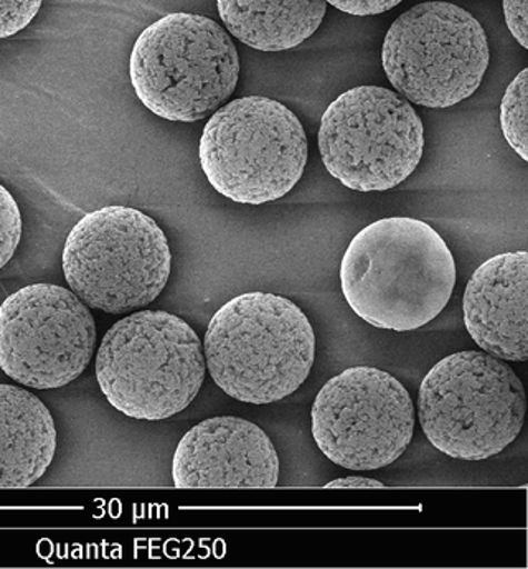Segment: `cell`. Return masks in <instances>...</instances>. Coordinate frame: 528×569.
<instances>
[{"instance_id":"6","label":"cell","mask_w":528,"mask_h":569,"mask_svg":"<svg viewBox=\"0 0 528 569\" xmlns=\"http://www.w3.org/2000/svg\"><path fill=\"white\" fill-rule=\"evenodd\" d=\"M199 156L220 196L263 206L288 196L301 180L308 138L291 109L269 98L247 97L213 112Z\"/></svg>"},{"instance_id":"18","label":"cell","mask_w":528,"mask_h":569,"mask_svg":"<svg viewBox=\"0 0 528 569\" xmlns=\"http://www.w3.org/2000/svg\"><path fill=\"white\" fill-rule=\"evenodd\" d=\"M43 0H0V40L26 29L42 7Z\"/></svg>"},{"instance_id":"7","label":"cell","mask_w":528,"mask_h":569,"mask_svg":"<svg viewBox=\"0 0 528 569\" xmlns=\"http://www.w3.org/2000/svg\"><path fill=\"white\" fill-rule=\"evenodd\" d=\"M61 261L71 291L106 313L155 302L172 268L159 224L136 208L119 206L84 214L68 234Z\"/></svg>"},{"instance_id":"20","label":"cell","mask_w":528,"mask_h":569,"mask_svg":"<svg viewBox=\"0 0 528 569\" xmlns=\"http://www.w3.org/2000/svg\"><path fill=\"white\" fill-rule=\"evenodd\" d=\"M326 2L350 16L367 17L388 12L404 0H326Z\"/></svg>"},{"instance_id":"4","label":"cell","mask_w":528,"mask_h":569,"mask_svg":"<svg viewBox=\"0 0 528 569\" xmlns=\"http://www.w3.org/2000/svg\"><path fill=\"white\" fill-rule=\"evenodd\" d=\"M522 381L486 352L452 353L426 375L418 393L422 432L442 455L484 461L516 441L526 418Z\"/></svg>"},{"instance_id":"8","label":"cell","mask_w":528,"mask_h":569,"mask_svg":"<svg viewBox=\"0 0 528 569\" xmlns=\"http://www.w3.org/2000/svg\"><path fill=\"white\" fill-rule=\"evenodd\" d=\"M489 60L482 26L449 2H425L401 13L381 49L391 87L426 108H449L472 97Z\"/></svg>"},{"instance_id":"17","label":"cell","mask_w":528,"mask_h":569,"mask_svg":"<svg viewBox=\"0 0 528 569\" xmlns=\"http://www.w3.org/2000/svg\"><path fill=\"white\" fill-rule=\"evenodd\" d=\"M22 238V214L12 193L0 186V269L12 259Z\"/></svg>"},{"instance_id":"11","label":"cell","mask_w":528,"mask_h":569,"mask_svg":"<svg viewBox=\"0 0 528 569\" xmlns=\"http://www.w3.org/2000/svg\"><path fill=\"white\" fill-rule=\"evenodd\" d=\"M97 326L71 289L26 286L0 306V368L17 383L52 390L77 380L93 357Z\"/></svg>"},{"instance_id":"14","label":"cell","mask_w":528,"mask_h":569,"mask_svg":"<svg viewBox=\"0 0 528 569\" xmlns=\"http://www.w3.org/2000/svg\"><path fill=\"white\" fill-rule=\"evenodd\" d=\"M57 451L49 408L30 391L0 385V487H30L43 477Z\"/></svg>"},{"instance_id":"13","label":"cell","mask_w":528,"mask_h":569,"mask_svg":"<svg viewBox=\"0 0 528 569\" xmlns=\"http://www.w3.org/2000/svg\"><path fill=\"white\" fill-rule=\"evenodd\" d=\"M528 254L490 258L469 279L462 301L466 329L489 356L528 359Z\"/></svg>"},{"instance_id":"5","label":"cell","mask_w":528,"mask_h":569,"mask_svg":"<svg viewBox=\"0 0 528 569\" xmlns=\"http://www.w3.org/2000/svg\"><path fill=\"white\" fill-rule=\"evenodd\" d=\"M139 101L167 121L206 119L233 94L237 47L223 27L196 13H169L136 40L129 61Z\"/></svg>"},{"instance_id":"1","label":"cell","mask_w":528,"mask_h":569,"mask_svg":"<svg viewBox=\"0 0 528 569\" xmlns=\"http://www.w3.org/2000/svg\"><path fill=\"white\" fill-rule=\"evenodd\" d=\"M340 284L360 319L377 329L410 332L448 306L456 262L441 234L425 221L383 218L350 241Z\"/></svg>"},{"instance_id":"9","label":"cell","mask_w":528,"mask_h":569,"mask_svg":"<svg viewBox=\"0 0 528 569\" xmlns=\"http://www.w3.org/2000/svg\"><path fill=\"white\" fill-rule=\"evenodd\" d=\"M425 148L420 116L380 87L340 94L323 112L319 151L327 172L357 192H383L408 179Z\"/></svg>"},{"instance_id":"2","label":"cell","mask_w":528,"mask_h":569,"mask_svg":"<svg viewBox=\"0 0 528 569\" xmlns=\"http://www.w3.org/2000/svg\"><path fill=\"white\" fill-rule=\"evenodd\" d=\"M203 356L211 378L228 397L275 403L308 380L316 359L315 330L289 299L247 292L211 317Z\"/></svg>"},{"instance_id":"19","label":"cell","mask_w":528,"mask_h":569,"mask_svg":"<svg viewBox=\"0 0 528 569\" xmlns=\"http://www.w3.org/2000/svg\"><path fill=\"white\" fill-rule=\"evenodd\" d=\"M504 17L510 33L517 42L528 49V10L527 0H504Z\"/></svg>"},{"instance_id":"16","label":"cell","mask_w":528,"mask_h":569,"mask_svg":"<svg viewBox=\"0 0 528 569\" xmlns=\"http://www.w3.org/2000/svg\"><path fill=\"white\" fill-rule=\"evenodd\" d=\"M527 104L528 70H522L504 94L500 103V126L510 148L524 160H528Z\"/></svg>"},{"instance_id":"3","label":"cell","mask_w":528,"mask_h":569,"mask_svg":"<svg viewBox=\"0 0 528 569\" xmlns=\"http://www.w3.org/2000/svg\"><path fill=\"white\" fill-rule=\"evenodd\" d=\"M196 330L173 313L139 311L106 332L97 357L101 391L122 415L160 421L186 410L206 380Z\"/></svg>"},{"instance_id":"12","label":"cell","mask_w":528,"mask_h":569,"mask_svg":"<svg viewBox=\"0 0 528 569\" xmlns=\"http://www.w3.org/2000/svg\"><path fill=\"white\" fill-rule=\"evenodd\" d=\"M172 477L180 489H272L279 480L278 452L260 426L217 416L180 439Z\"/></svg>"},{"instance_id":"10","label":"cell","mask_w":528,"mask_h":569,"mask_svg":"<svg viewBox=\"0 0 528 569\" xmlns=\"http://www.w3.org/2000/svg\"><path fill=\"white\" fill-rule=\"evenodd\" d=\"M311 416L317 448L349 470L393 465L410 446L417 421L407 388L371 367L349 368L330 378Z\"/></svg>"},{"instance_id":"21","label":"cell","mask_w":528,"mask_h":569,"mask_svg":"<svg viewBox=\"0 0 528 569\" xmlns=\"http://www.w3.org/2000/svg\"><path fill=\"white\" fill-rule=\"evenodd\" d=\"M327 487H383V483L377 480L366 479V477H343V479L332 480Z\"/></svg>"},{"instance_id":"15","label":"cell","mask_w":528,"mask_h":569,"mask_svg":"<svg viewBox=\"0 0 528 569\" xmlns=\"http://www.w3.org/2000/svg\"><path fill=\"white\" fill-rule=\"evenodd\" d=\"M221 22L241 43L260 52H282L315 36L326 0H217Z\"/></svg>"}]
</instances>
